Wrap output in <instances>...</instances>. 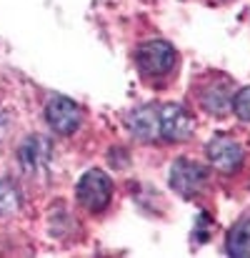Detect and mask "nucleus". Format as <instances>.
<instances>
[{
  "mask_svg": "<svg viewBox=\"0 0 250 258\" xmlns=\"http://www.w3.org/2000/svg\"><path fill=\"white\" fill-rule=\"evenodd\" d=\"M128 131L143 143H185L195 133V118L180 103H148L128 115Z\"/></svg>",
  "mask_w": 250,
  "mask_h": 258,
  "instance_id": "nucleus-1",
  "label": "nucleus"
},
{
  "mask_svg": "<svg viewBox=\"0 0 250 258\" xmlns=\"http://www.w3.org/2000/svg\"><path fill=\"white\" fill-rule=\"evenodd\" d=\"M133 66L138 78L148 88L165 90L178 81L180 73V53L163 38H148L135 45L133 50Z\"/></svg>",
  "mask_w": 250,
  "mask_h": 258,
  "instance_id": "nucleus-2",
  "label": "nucleus"
},
{
  "mask_svg": "<svg viewBox=\"0 0 250 258\" xmlns=\"http://www.w3.org/2000/svg\"><path fill=\"white\" fill-rule=\"evenodd\" d=\"M235 93V81L220 71L200 73L188 90V100L195 110L210 118H225L230 113V100Z\"/></svg>",
  "mask_w": 250,
  "mask_h": 258,
  "instance_id": "nucleus-3",
  "label": "nucleus"
},
{
  "mask_svg": "<svg viewBox=\"0 0 250 258\" xmlns=\"http://www.w3.org/2000/svg\"><path fill=\"white\" fill-rule=\"evenodd\" d=\"M205 158L210 171L220 173L225 178H235L248 168V148L228 133H218L208 141Z\"/></svg>",
  "mask_w": 250,
  "mask_h": 258,
  "instance_id": "nucleus-4",
  "label": "nucleus"
},
{
  "mask_svg": "<svg viewBox=\"0 0 250 258\" xmlns=\"http://www.w3.org/2000/svg\"><path fill=\"white\" fill-rule=\"evenodd\" d=\"M113 193H115L113 178L100 168L85 171L80 175V180H78V185H75V201L90 216L105 213L113 203Z\"/></svg>",
  "mask_w": 250,
  "mask_h": 258,
  "instance_id": "nucleus-5",
  "label": "nucleus"
},
{
  "mask_svg": "<svg viewBox=\"0 0 250 258\" xmlns=\"http://www.w3.org/2000/svg\"><path fill=\"white\" fill-rule=\"evenodd\" d=\"M43 113H45V123L53 128V133H58L63 138L78 136L85 125L83 105H78L68 95H58V93L48 95V100L43 105Z\"/></svg>",
  "mask_w": 250,
  "mask_h": 258,
  "instance_id": "nucleus-6",
  "label": "nucleus"
},
{
  "mask_svg": "<svg viewBox=\"0 0 250 258\" xmlns=\"http://www.w3.org/2000/svg\"><path fill=\"white\" fill-rule=\"evenodd\" d=\"M210 175H213L210 166H203V163H198L193 158H178L173 163V168H170V185L183 198L198 201V198H203L210 190V185H213Z\"/></svg>",
  "mask_w": 250,
  "mask_h": 258,
  "instance_id": "nucleus-7",
  "label": "nucleus"
},
{
  "mask_svg": "<svg viewBox=\"0 0 250 258\" xmlns=\"http://www.w3.org/2000/svg\"><path fill=\"white\" fill-rule=\"evenodd\" d=\"M225 251L235 258H250V213L240 216L225 236Z\"/></svg>",
  "mask_w": 250,
  "mask_h": 258,
  "instance_id": "nucleus-8",
  "label": "nucleus"
},
{
  "mask_svg": "<svg viewBox=\"0 0 250 258\" xmlns=\"http://www.w3.org/2000/svg\"><path fill=\"white\" fill-rule=\"evenodd\" d=\"M45 158H48V141H43V138H30V141L20 148V163H23L25 171H38V168H43Z\"/></svg>",
  "mask_w": 250,
  "mask_h": 258,
  "instance_id": "nucleus-9",
  "label": "nucleus"
},
{
  "mask_svg": "<svg viewBox=\"0 0 250 258\" xmlns=\"http://www.w3.org/2000/svg\"><path fill=\"white\" fill-rule=\"evenodd\" d=\"M230 110L243 120V123H250V86L238 88L233 93V100H230Z\"/></svg>",
  "mask_w": 250,
  "mask_h": 258,
  "instance_id": "nucleus-10",
  "label": "nucleus"
},
{
  "mask_svg": "<svg viewBox=\"0 0 250 258\" xmlns=\"http://www.w3.org/2000/svg\"><path fill=\"white\" fill-rule=\"evenodd\" d=\"M18 203H20L18 190L10 183H0V213H10Z\"/></svg>",
  "mask_w": 250,
  "mask_h": 258,
  "instance_id": "nucleus-11",
  "label": "nucleus"
},
{
  "mask_svg": "<svg viewBox=\"0 0 250 258\" xmlns=\"http://www.w3.org/2000/svg\"><path fill=\"white\" fill-rule=\"evenodd\" d=\"M5 136H8V115L0 110V143L5 141Z\"/></svg>",
  "mask_w": 250,
  "mask_h": 258,
  "instance_id": "nucleus-12",
  "label": "nucleus"
},
{
  "mask_svg": "<svg viewBox=\"0 0 250 258\" xmlns=\"http://www.w3.org/2000/svg\"><path fill=\"white\" fill-rule=\"evenodd\" d=\"M210 3H230V0H210Z\"/></svg>",
  "mask_w": 250,
  "mask_h": 258,
  "instance_id": "nucleus-13",
  "label": "nucleus"
}]
</instances>
